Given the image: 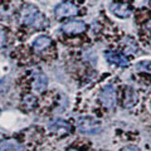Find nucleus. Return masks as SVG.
Masks as SVG:
<instances>
[{"label": "nucleus", "mask_w": 151, "mask_h": 151, "mask_svg": "<svg viewBox=\"0 0 151 151\" xmlns=\"http://www.w3.org/2000/svg\"><path fill=\"white\" fill-rule=\"evenodd\" d=\"M22 22L25 25H32L37 28H44L48 25V20L38 12V9L33 5H27L23 9Z\"/></svg>", "instance_id": "nucleus-1"}, {"label": "nucleus", "mask_w": 151, "mask_h": 151, "mask_svg": "<svg viewBox=\"0 0 151 151\" xmlns=\"http://www.w3.org/2000/svg\"><path fill=\"white\" fill-rule=\"evenodd\" d=\"M100 101L106 108H113L116 106L117 94L113 86H106L100 92Z\"/></svg>", "instance_id": "nucleus-2"}, {"label": "nucleus", "mask_w": 151, "mask_h": 151, "mask_svg": "<svg viewBox=\"0 0 151 151\" xmlns=\"http://www.w3.org/2000/svg\"><path fill=\"white\" fill-rule=\"evenodd\" d=\"M77 129L78 131L83 132V134H96V132L101 131V125H100V122L93 119L83 117V119L78 121Z\"/></svg>", "instance_id": "nucleus-3"}, {"label": "nucleus", "mask_w": 151, "mask_h": 151, "mask_svg": "<svg viewBox=\"0 0 151 151\" xmlns=\"http://www.w3.org/2000/svg\"><path fill=\"white\" fill-rule=\"evenodd\" d=\"M55 15L58 18H67V17H73L77 15L78 13V8L74 5V4L65 1V3H60L58 6L55 8Z\"/></svg>", "instance_id": "nucleus-4"}, {"label": "nucleus", "mask_w": 151, "mask_h": 151, "mask_svg": "<svg viewBox=\"0 0 151 151\" xmlns=\"http://www.w3.org/2000/svg\"><path fill=\"white\" fill-rule=\"evenodd\" d=\"M87 29L86 23H83L81 20H72L63 24L62 30L67 34H81Z\"/></svg>", "instance_id": "nucleus-5"}, {"label": "nucleus", "mask_w": 151, "mask_h": 151, "mask_svg": "<svg viewBox=\"0 0 151 151\" xmlns=\"http://www.w3.org/2000/svg\"><path fill=\"white\" fill-rule=\"evenodd\" d=\"M49 130L53 132V134H57V135H64V134H68L72 130V127L68 122H65L63 120H55L53 122L49 124Z\"/></svg>", "instance_id": "nucleus-6"}, {"label": "nucleus", "mask_w": 151, "mask_h": 151, "mask_svg": "<svg viewBox=\"0 0 151 151\" xmlns=\"http://www.w3.org/2000/svg\"><path fill=\"white\" fill-rule=\"evenodd\" d=\"M110 10L112 14H115L116 17L121 19H126L131 15V8L127 4H120V3H113L110 6Z\"/></svg>", "instance_id": "nucleus-7"}, {"label": "nucleus", "mask_w": 151, "mask_h": 151, "mask_svg": "<svg viewBox=\"0 0 151 151\" xmlns=\"http://www.w3.org/2000/svg\"><path fill=\"white\" fill-rule=\"evenodd\" d=\"M105 58L107 59L108 63L116 64V65H119V67H127V65H129V60L126 59V57L116 53V52H106Z\"/></svg>", "instance_id": "nucleus-8"}, {"label": "nucleus", "mask_w": 151, "mask_h": 151, "mask_svg": "<svg viewBox=\"0 0 151 151\" xmlns=\"http://www.w3.org/2000/svg\"><path fill=\"white\" fill-rule=\"evenodd\" d=\"M50 43H52V40H50L49 37L40 35V37H38L34 42H33V48H34L35 52H42V50H44L45 48H48V47L50 45Z\"/></svg>", "instance_id": "nucleus-9"}, {"label": "nucleus", "mask_w": 151, "mask_h": 151, "mask_svg": "<svg viewBox=\"0 0 151 151\" xmlns=\"http://www.w3.org/2000/svg\"><path fill=\"white\" fill-rule=\"evenodd\" d=\"M47 84H48V78H47V76L44 74H37L34 77V82H33V88L35 89V91H44Z\"/></svg>", "instance_id": "nucleus-10"}, {"label": "nucleus", "mask_w": 151, "mask_h": 151, "mask_svg": "<svg viewBox=\"0 0 151 151\" xmlns=\"http://www.w3.org/2000/svg\"><path fill=\"white\" fill-rule=\"evenodd\" d=\"M135 102H137V94L132 91L131 88H129L125 94V106L131 107L132 105H135Z\"/></svg>", "instance_id": "nucleus-11"}, {"label": "nucleus", "mask_w": 151, "mask_h": 151, "mask_svg": "<svg viewBox=\"0 0 151 151\" xmlns=\"http://www.w3.org/2000/svg\"><path fill=\"white\" fill-rule=\"evenodd\" d=\"M23 106L27 110H33L37 106V98L32 94H27V96L23 98Z\"/></svg>", "instance_id": "nucleus-12"}, {"label": "nucleus", "mask_w": 151, "mask_h": 151, "mask_svg": "<svg viewBox=\"0 0 151 151\" xmlns=\"http://www.w3.org/2000/svg\"><path fill=\"white\" fill-rule=\"evenodd\" d=\"M139 69H145V70H151V62H141L137 64Z\"/></svg>", "instance_id": "nucleus-13"}, {"label": "nucleus", "mask_w": 151, "mask_h": 151, "mask_svg": "<svg viewBox=\"0 0 151 151\" xmlns=\"http://www.w3.org/2000/svg\"><path fill=\"white\" fill-rule=\"evenodd\" d=\"M121 151H140V149L137 147V146H132V145H130V146H126V147H124Z\"/></svg>", "instance_id": "nucleus-14"}, {"label": "nucleus", "mask_w": 151, "mask_h": 151, "mask_svg": "<svg viewBox=\"0 0 151 151\" xmlns=\"http://www.w3.org/2000/svg\"><path fill=\"white\" fill-rule=\"evenodd\" d=\"M68 151H79V150H76V149H69Z\"/></svg>", "instance_id": "nucleus-15"}]
</instances>
